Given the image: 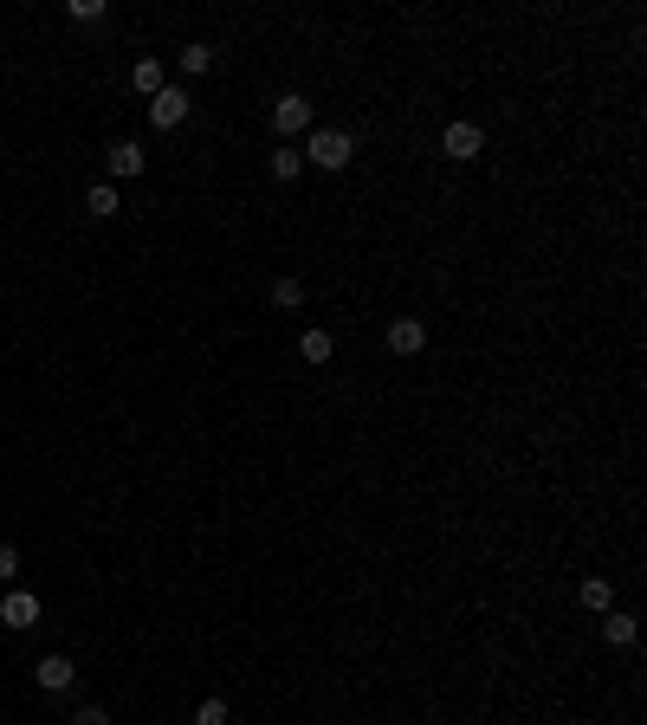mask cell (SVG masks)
Wrapping results in <instances>:
<instances>
[{"mask_svg": "<svg viewBox=\"0 0 647 725\" xmlns=\"http://www.w3.org/2000/svg\"><path fill=\"white\" fill-rule=\"evenodd\" d=\"M350 156H356V136L350 130H311L305 162H318V169H350Z\"/></svg>", "mask_w": 647, "mask_h": 725, "instance_id": "obj_1", "label": "cell"}, {"mask_svg": "<svg viewBox=\"0 0 647 725\" xmlns=\"http://www.w3.org/2000/svg\"><path fill=\"white\" fill-rule=\"evenodd\" d=\"M195 725H227V700H201L195 706Z\"/></svg>", "mask_w": 647, "mask_h": 725, "instance_id": "obj_17", "label": "cell"}, {"mask_svg": "<svg viewBox=\"0 0 647 725\" xmlns=\"http://www.w3.org/2000/svg\"><path fill=\"white\" fill-rule=\"evenodd\" d=\"M188 111H195V104H188V91H182V85H162L156 98H149V123H156V130H182Z\"/></svg>", "mask_w": 647, "mask_h": 725, "instance_id": "obj_2", "label": "cell"}, {"mask_svg": "<svg viewBox=\"0 0 647 725\" xmlns=\"http://www.w3.org/2000/svg\"><path fill=\"white\" fill-rule=\"evenodd\" d=\"M440 149H447L453 162H473L479 149H486V130H479V123H447V130H440Z\"/></svg>", "mask_w": 647, "mask_h": 725, "instance_id": "obj_3", "label": "cell"}, {"mask_svg": "<svg viewBox=\"0 0 647 725\" xmlns=\"http://www.w3.org/2000/svg\"><path fill=\"white\" fill-rule=\"evenodd\" d=\"M298 357H305V363H330V357H337L330 331H305V337H298Z\"/></svg>", "mask_w": 647, "mask_h": 725, "instance_id": "obj_11", "label": "cell"}, {"mask_svg": "<svg viewBox=\"0 0 647 725\" xmlns=\"http://www.w3.org/2000/svg\"><path fill=\"white\" fill-rule=\"evenodd\" d=\"M208 65H214V46H201V39H195V46H182V72L188 78H201Z\"/></svg>", "mask_w": 647, "mask_h": 725, "instance_id": "obj_14", "label": "cell"}, {"mask_svg": "<svg viewBox=\"0 0 647 725\" xmlns=\"http://www.w3.org/2000/svg\"><path fill=\"white\" fill-rule=\"evenodd\" d=\"M0 622H7V628H33L39 622V596L33 590H13L7 603H0Z\"/></svg>", "mask_w": 647, "mask_h": 725, "instance_id": "obj_7", "label": "cell"}, {"mask_svg": "<svg viewBox=\"0 0 647 725\" xmlns=\"http://www.w3.org/2000/svg\"><path fill=\"white\" fill-rule=\"evenodd\" d=\"M602 641H609V648H628V641H635V615H609V622H602Z\"/></svg>", "mask_w": 647, "mask_h": 725, "instance_id": "obj_13", "label": "cell"}, {"mask_svg": "<svg viewBox=\"0 0 647 725\" xmlns=\"http://www.w3.org/2000/svg\"><path fill=\"white\" fill-rule=\"evenodd\" d=\"M20 577V551H13V544H0V583H13Z\"/></svg>", "mask_w": 647, "mask_h": 725, "instance_id": "obj_19", "label": "cell"}, {"mask_svg": "<svg viewBox=\"0 0 647 725\" xmlns=\"http://www.w3.org/2000/svg\"><path fill=\"white\" fill-rule=\"evenodd\" d=\"M85 208H91V221H110V214H117V208H123V201H117V188H110V182H91V195H85Z\"/></svg>", "mask_w": 647, "mask_h": 725, "instance_id": "obj_10", "label": "cell"}, {"mask_svg": "<svg viewBox=\"0 0 647 725\" xmlns=\"http://www.w3.org/2000/svg\"><path fill=\"white\" fill-rule=\"evenodd\" d=\"M130 85H136V98H156V91L169 85V72H162L156 59H136V65H130Z\"/></svg>", "mask_w": 647, "mask_h": 725, "instance_id": "obj_9", "label": "cell"}, {"mask_svg": "<svg viewBox=\"0 0 647 725\" xmlns=\"http://www.w3.org/2000/svg\"><path fill=\"white\" fill-rule=\"evenodd\" d=\"M104 169L117 175V182H136V175H143V143H110Z\"/></svg>", "mask_w": 647, "mask_h": 725, "instance_id": "obj_6", "label": "cell"}, {"mask_svg": "<svg viewBox=\"0 0 647 725\" xmlns=\"http://www.w3.org/2000/svg\"><path fill=\"white\" fill-rule=\"evenodd\" d=\"M65 13H72V20H91V26H98V20H104V0H72Z\"/></svg>", "mask_w": 647, "mask_h": 725, "instance_id": "obj_18", "label": "cell"}, {"mask_svg": "<svg viewBox=\"0 0 647 725\" xmlns=\"http://www.w3.org/2000/svg\"><path fill=\"white\" fill-rule=\"evenodd\" d=\"M72 725H110V713H98V706H85V713H78Z\"/></svg>", "mask_w": 647, "mask_h": 725, "instance_id": "obj_20", "label": "cell"}, {"mask_svg": "<svg viewBox=\"0 0 647 725\" xmlns=\"http://www.w3.org/2000/svg\"><path fill=\"white\" fill-rule=\"evenodd\" d=\"M298 162H305V156H298V143H279V149H272V182H292Z\"/></svg>", "mask_w": 647, "mask_h": 725, "instance_id": "obj_12", "label": "cell"}, {"mask_svg": "<svg viewBox=\"0 0 647 725\" xmlns=\"http://www.w3.org/2000/svg\"><path fill=\"white\" fill-rule=\"evenodd\" d=\"M272 130H279V136H298V130H311V98H298V91H285V98L272 104Z\"/></svg>", "mask_w": 647, "mask_h": 725, "instance_id": "obj_4", "label": "cell"}, {"mask_svg": "<svg viewBox=\"0 0 647 725\" xmlns=\"http://www.w3.org/2000/svg\"><path fill=\"white\" fill-rule=\"evenodd\" d=\"M609 603H615L609 577H589V583H583V609H609Z\"/></svg>", "mask_w": 647, "mask_h": 725, "instance_id": "obj_15", "label": "cell"}, {"mask_svg": "<svg viewBox=\"0 0 647 725\" xmlns=\"http://www.w3.org/2000/svg\"><path fill=\"white\" fill-rule=\"evenodd\" d=\"M33 674H39V687H46V693H65V687H72V680H78V667L65 661V654H46V661H39Z\"/></svg>", "mask_w": 647, "mask_h": 725, "instance_id": "obj_8", "label": "cell"}, {"mask_svg": "<svg viewBox=\"0 0 647 725\" xmlns=\"http://www.w3.org/2000/svg\"><path fill=\"white\" fill-rule=\"evenodd\" d=\"M421 344H428V324H421V318H395L389 324V350H395V357H415Z\"/></svg>", "mask_w": 647, "mask_h": 725, "instance_id": "obj_5", "label": "cell"}, {"mask_svg": "<svg viewBox=\"0 0 647 725\" xmlns=\"http://www.w3.org/2000/svg\"><path fill=\"white\" fill-rule=\"evenodd\" d=\"M272 305L298 311V305H305V285H298V279H279V285H272Z\"/></svg>", "mask_w": 647, "mask_h": 725, "instance_id": "obj_16", "label": "cell"}]
</instances>
